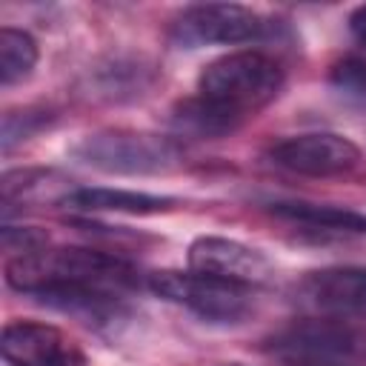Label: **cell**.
<instances>
[{
	"label": "cell",
	"instance_id": "obj_1",
	"mask_svg": "<svg viewBox=\"0 0 366 366\" xmlns=\"http://www.w3.org/2000/svg\"><path fill=\"white\" fill-rule=\"evenodd\" d=\"M6 283L31 297L54 289H100L126 295L143 283L137 266L114 252L100 249H46L6 263Z\"/></svg>",
	"mask_w": 366,
	"mask_h": 366
},
{
	"label": "cell",
	"instance_id": "obj_2",
	"mask_svg": "<svg viewBox=\"0 0 366 366\" xmlns=\"http://www.w3.org/2000/svg\"><path fill=\"white\" fill-rule=\"evenodd\" d=\"M283 89V69L263 51H229L203 66L197 77V94L212 106L243 123L254 112L266 109Z\"/></svg>",
	"mask_w": 366,
	"mask_h": 366
},
{
	"label": "cell",
	"instance_id": "obj_3",
	"mask_svg": "<svg viewBox=\"0 0 366 366\" xmlns=\"http://www.w3.org/2000/svg\"><path fill=\"white\" fill-rule=\"evenodd\" d=\"M269 349L292 366H335L366 357V329L349 317H303L269 337Z\"/></svg>",
	"mask_w": 366,
	"mask_h": 366
},
{
	"label": "cell",
	"instance_id": "obj_4",
	"mask_svg": "<svg viewBox=\"0 0 366 366\" xmlns=\"http://www.w3.org/2000/svg\"><path fill=\"white\" fill-rule=\"evenodd\" d=\"M71 157L106 172V174H157L169 172L180 152L169 137L132 132V129H103L83 134L71 146Z\"/></svg>",
	"mask_w": 366,
	"mask_h": 366
},
{
	"label": "cell",
	"instance_id": "obj_5",
	"mask_svg": "<svg viewBox=\"0 0 366 366\" xmlns=\"http://www.w3.org/2000/svg\"><path fill=\"white\" fill-rule=\"evenodd\" d=\"M146 286L157 297L177 303L212 323H240L243 317H249L254 309V292H257L254 286L220 280L212 274H197L192 269L189 272H174V269L152 272L146 274Z\"/></svg>",
	"mask_w": 366,
	"mask_h": 366
},
{
	"label": "cell",
	"instance_id": "obj_6",
	"mask_svg": "<svg viewBox=\"0 0 366 366\" xmlns=\"http://www.w3.org/2000/svg\"><path fill=\"white\" fill-rule=\"evenodd\" d=\"M269 23L249 6L240 3H197L177 14L174 20V37L186 46H203V43H252L266 34Z\"/></svg>",
	"mask_w": 366,
	"mask_h": 366
},
{
	"label": "cell",
	"instance_id": "obj_7",
	"mask_svg": "<svg viewBox=\"0 0 366 366\" xmlns=\"http://www.w3.org/2000/svg\"><path fill=\"white\" fill-rule=\"evenodd\" d=\"M269 160L295 174L335 177L352 172L360 163V149L335 132H306L277 140L269 149Z\"/></svg>",
	"mask_w": 366,
	"mask_h": 366
},
{
	"label": "cell",
	"instance_id": "obj_8",
	"mask_svg": "<svg viewBox=\"0 0 366 366\" xmlns=\"http://www.w3.org/2000/svg\"><path fill=\"white\" fill-rule=\"evenodd\" d=\"M0 355L9 366H83L77 340L49 323L11 320L0 332Z\"/></svg>",
	"mask_w": 366,
	"mask_h": 366
},
{
	"label": "cell",
	"instance_id": "obj_9",
	"mask_svg": "<svg viewBox=\"0 0 366 366\" xmlns=\"http://www.w3.org/2000/svg\"><path fill=\"white\" fill-rule=\"evenodd\" d=\"M186 260H189V269L197 274H212V277L254 286V289L272 280L269 257L232 237H214V234L197 237L189 246Z\"/></svg>",
	"mask_w": 366,
	"mask_h": 366
},
{
	"label": "cell",
	"instance_id": "obj_10",
	"mask_svg": "<svg viewBox=\"0 0 366 366\" xmlns=\"http://www.w3.org/2000/svg\"><path fill=\"white\" fill-rule=\"evenodd\" d=\"M297 300L332 317H366V269L343 266V269H323L312 272L295 289Z\"/></svg>",
	"mask_w": 366,
	"mask_h": 366
},
{
	"label": "cell",
	"instance_id": "obj_11",
	"mask_svg": "<svg viewBox=\"0 0 366 366\" xmlns=\"http://www.w3.org/2000/svg\"><path fill=\"white\" fill-rule=\"evenodd\" d=\"M74 189L54 169H11L0 180V203L9 214L11 209H29L40 203H66Z\"/></svg>",
	"mask_w": 366,
	"mask_h": 366
},
{
	"label": "cell",
	"instance_id": "obj_12",
	"mask_svg": "<svg viewBox=\"0 0 366 366\" xmlns=\"http://www.w3.org/2000/svg\"><path fill=\"white\" fill-rule=\"evenodd\" d=\"M269 212L286 223L303 226L306 232H317V234H366V214L340 206L280 200V203H269Z\"/></svg>",
	"mask_w": 366,
	"mask_h": 366
},
{
	"label": "cell",
	"instance_id": "obj_13",
	"mask_svg": "<svg viewBox=\"0 0 366 366\" xmlns=\"http://www.w3.org/2000/svg\"><path fill=\"white\" fill-rule=\"evenodd\" d=\"M66 209L77 212H123V214H157L169 212L174 206L172 197L132 192V189H74L66 203Z\"/></svg>",
	"mask_w": 366,
	"mask_h": 366
},
{
	"label": "cell",
	"instance_id": "obj_14",
	"mask_svg": "<svg viewBox=\"0 0 366 366\" xmlns=\"http://www.w3.org/2000/svg\"><path fill=\"white\" fill-rule=\"evenodd\" d=\"M169 123L177 134H189V137H223L240 126L234 117H229L200 94L174 103Z\"/></svg>",
	"mask_w": 366,
	"mask_h": 366
},
{
	"label": "cell",
	"instance_id": "obj_15",
	"mask_svg": "<svg viewBox=\"0 0 366 366\" xmlns=\"http://www.w3.org/2000/svg\"><path fill=\"white\" fill-rule=\"evenodd\" d=\"M37 66V43L29 31L3 26L0 29V83L9 89L23 83Z\"/></svg>",
	"mask_w": 366,
	"mask_h": 366
},
{
	"label": "cell",
	"instance_id": "obj_16",
	"mask_svg": "<svg viewBox=\"0 0 366 366\" xmlns=\"http://www.w3.org/2000/svg\"><path fill=\"white\" fill-rule=\"evenodd\" d=\"M49 112H40V109H23V112H6L3 114V137H0V146L3 152H11L17 143L34 137L40 129L49 126Z\"/></svg>",
	"mask_w": 366,
	"mask_h": 366
},
{
	"label": "cell",
	"instance_id": "obj_17",
	"mask_svg": "<svg viewBox=\"0 0 366 366\" xmlns=\"http://www.w3.org/2000/svg\"><path fill=\"white\" fill-rule=\"evenodd\" d=\"M3 249L14 257H29L49 249V234L40 226H3L0 229Z\"/></svg>",
	"mask_w": 366,
	"mask_h": 366
},
{
	"label": "cell",
	"instance_id": "obj_18",
	"mask_svg": "<svg viewBox=\"0 0 366 366\" xmlns=\"http://www.w3.org/2000/svg\"><path fill=\"white\" fill-rule=\"evenodd\" d=\"M349 31L355 34V40L360 46H366V6H357L352 14H349Z\"/></svg>",
	"mask_w": 366,
	"mask_h": 366
},
{
	"label": "cell",
	"instance_id": "obj_19",
	"mask_svg": "<svg viewBox=\"0 0 366 366\" xmlns=\"http://www.w3.org/2000/svg\"><path fill=\"white\" fill-rule=\"evenodd\" d=\"M335 366H355V363H335Z\"/></svg>",
	"mask_w": 366,
	"mask_h": 366
}]
</instances>
